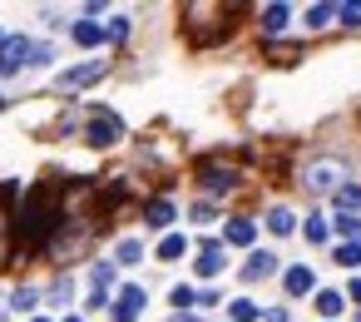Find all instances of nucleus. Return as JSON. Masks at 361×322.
<instances>
[{
	"label": "nucleus",
	"instance_id": "obj_37",
	"mask_svg": "<svg viewBox=\"0 0 361 322\" xmlns=\"http://www.w3.org/2000/svg\"><path fill=\"white\" fill-rule=\"evenodd\" d=\"M30 322H45V317H30Z\"/></svg>",
	"mask_w": 361,
	"mask_h": 322
},
{
	"label": "nucleus",
	"instance_id": "obj_16",
	"mask_svg": "<svg viewBox=\"0 0 361 322\" xmlns=\"http://www.w3.org/2000/svg\"><path fill=\"white\" fill-rule=\"evenodd\" d=\"M287 16H292V11L282 6V0H277V6H262V30H267V40H272V35L287 25Z\"/></svg>",
	"mask_w": 361,
	"mask_h": 322
},
{
	"label": "nucleus",
	"instance_id": "obj_1",
	"mask_svg": "<svg viewBox=\"0 0 361 322\" xmlns=\"http://www.w3.org/2000/svg\"><path fill=\"white\" fill-rule=\"evenodd\" d=\"M60 223H65V213H60V193L55 189L25 193V208H20V223H16V233H25V243H50V233Z\"/></svg>",
	"mask_w": 361,
	"mask_h": 322
},
{
	"label": "nucleus",
	"instance_id": "obj_3",
	"mask_svg": "<svg viewBox=\"0 0 361 322\" xmlns=\"http://www.w3.org/2000/svg\"><path fill=\"white\" fill-rule=\"evenodd\" d=\"M351 184V169H346V159H331V154H322V159H312L307 169H302V189L307 193H341Z\"/></svg>",
	"mask_w": 361,
	"mask_h": 322
},
{
	"label": "nucleus",
	"instance_id": "obj_6",
	"mask_svg": "<svg viewBox=\"0 0 361 322\" xmlns=\"http://www.w3.org/2000/svg\"><path fill=\"white\" fill-rule=\"evenodd\" d=\"M119 134H124V124H119V114H109V109H99V114L90 119V129H85V139H90L94 149H109Z\"/></svg>",
	"mask_w": 361,
	"mask_h": 322
},
{
	"label": "nucleus",
	"instance_id": "obj_15",
	"mask_svg": "<svg viewBox=\"0 0 361 322\" xmlns=\"http://www.w3.org/2000/svg\"><path fill=\"white\" fill-rule=\"evenodd\" d=\"M223 238H228L233 248H247V243L257 238V228H252L247 218H228V228H223Z\"/></svg>",
	"mask_w": 361,
	"mask_h": 322
},
{
	"label": "nucleus",
	"instance_id": "obj_26",
	"mask_svg": "<svg viewBox=\"0 0 361 322\" xmlns=\"http://www.w3.org/2000/svg\"><path fill=\"white\" fill-rule=\"evenodd\" d=\"M336 20L351 25V30H361V0H351V6H336Z\"/></svg>",
	"mask_w": 361,
	"mask_h": 322
},
{
	"label": "nucleus",
	"instance_id": "obj_33",
	"mask_svg": "<svg viewBox=\"0 0 361 322\" xmlns=\"http://www.w3.org/2000/svg\"><path fill=\"white\" fill-rule=\"evenodd\" d=\"M262 322H287V307H272V312H267Z\"/></svg>",
	"mask_w": 361,
	"mask_h": 322
},
{
	"label": "nucleus",
	"instance_id": "obj_30",
	"mask_svg": "<svg viewBox=\"0 0 361 322\" xmlns=\"http://www.w3.org/2000/svg\"><path fill=\"white\" fill-rule=\"evenodd\" d=\"M336 263H341V268H356V263H361V243H341V248H336Z\"/></svg>",
	"mask_w": 361,
	"mask_h": 322
},
{
	"label": "nucleus",
	"instance_id": "obj_35",
	"mask_svg": "<svg viewBox=\"0 0 361 322\" xmlns=\"http://www.w3.org/2000/svg\"><path fill=\"white\" fill-rule=\"evenodd\" d=\"M6 40H11V35H6V30H0V45H6Z\"/></svg>",
	"mask_w": 361,
	"mask_h": 322
},
{
	"label": "nucleus",
	"instance_id": "obj_34",
	"mask_svg": "<svg viewBox=\"0 0 361 322\" xmlns=\"http://www.w3.org/2000/svg\"><path fill=\"white\" fill-rule=\"evenodd\" d=\"M351 302H361V278H356V282H351Z\"/></svg>",
	"mask_w": 361,
	"mask_h": 322
},
{
	"label": "nucleus",
	"instance_id": "obj_23",
	"mask_svg": "<svg viewBox=\"0 0 361 322\" xmlns=\"http://www.w3.org/2000/svg\"><path fill=\"white\" fill-rule=\"evenodd\" d=\"M114 258H119V263L129 268V263H139V258H144V243H139V238H124V243L114 248Z\"/></svg>",
	"mask_w": 361,
	"mask_h": 322
},
{
	"label": "nucleus",
	"instance_id": "obj_8",
	"mask_svg": "<svg viewBox=\"0 0 361 322\" xmlns=\"http://www.w3.org/2000/svg\"><path fill=\"white\" fill-rule=\"evenodd\" d=\"M144 312V287H119V297H114V322H134Z\"/></svg>",
	"mask_w": 361,
	"mask_h": 322
},
{
	"label": "nucleus",
	"instance_id": "obj_21",
	"mask_svg": "<svg viewBox=\"0 0 361 322\" xmlns=\"http://www.w3.org/2000/svg\"><path fill=\"white\" fill-rule=\"evenodd\" d=\"M336 233H341L346 243H361V218H356V213H336Z\"/></svg>",
	"mask_w": 361,
	"mask_h": 322
},
{
	"label": "nucleus",
	"instance_id": "obj_11",
	"mask_svg": "<svg viewBox=\"0 0 361 322\" xmlns=\"http://www.w3.org/2000/svg\"><path fill=\"white\" fill-rule=\"evenodd\" d=\"M193 268H198V278H218V273H223V248H218V243H203Z\"/></svg>",
	"mask_w": 361,
	"mask_h": 322
},
{
	"label": "nucleus",
	"instance_id": "obj_18",
	"mask_svg": "<svg viewBox=\"0 0 361 322\" xmlns=\"http://www.w3.org/2000/svg\"><path fill=\"white\" fill-rule=\"evenodd\" d=\"M183 253H188V238H183V233H164L159 258H164V263H173V258H183Z\"/></svg>",
	"mask_w": 361,
	"mask_h": 322
},
{
	"label": "nucleus",
	"instance_id": "obj_24",
	"mask_svg": "<svg viewBox=\"0 0 361 322\" xmlns=\"http://www.w3.org/2000/svg\"><path fill=\"white\" fill-rule=\"evenodd\" d=\"M351 208H361V184H346L336 193V213H351Z\"/></svg>",
	"mask_w": 361,
	"mask_h": 322
},
{
	"label": "nucleus",
	"instance_id": "obj_4",
	"mask_svg": "<svg viewBox=\"0 0 361 322\" xmlns=\"http://www.w3.org/2000/svg\"><path fill=\"white\" fill-rule=\"evenodd\" d=\"M198 184H203L208 193H228V189H238V169L223 164V159H203V164H198Z\"/></svg>",
	"mask_w": 361,
	"mask_h": 322
},
{
	"label": "nucleus",
	"instance_id": "obj_7",
	"mask_svg": "<svg viewBox=\"0 0 361 322\" xmlns=\"http://www.w3.org/2000/svg\"><path fill=\"white\" fill-rule=\"evenodd\" d=\"M104 70H109V65H99V60H85V65L65 70L55 85H60V90H85V85H94V80H104Z\"/></svg>",
	"mask_w": 361,
	"mask_h": 322
},
{
	"label": "nucleus",
	"instance_id": "obj_32",
	"mask_svg": "<svg viewBox=\"0 0 361 322\" xmlns=\"http://www.w3.org/2000/svg\"><path fill=\"white\" fill-rule=\"evenodd\" d=\"M252 317H257V307H252L247 297H238V302H233V317H228V322H252Z\"/></svg>",
	"mask_w": 361,
	"mask_h": 322
},
{
	"label": "nucleus",
	"instance_id": "obj_29",
	"mask_svg": "<svg viewBox=\"0 0 361 322\" xmlns=\"http://www.w3.org/2000/svg\"><path fill=\"white\" fill-rule=\"evenodd\" d=\"M90 278H94V292H104V287L114 282V263H94V273H90Z\"/></svg>",
	"mask_w": 361,
	"mask_h": 322
},
{
	"label": "nucleus",
	"instance_id": "obj_36",
	"mask_svg": "<svg viewBox=\"0 0 361 322\" xmlns=\"http://www.w3.org/2000/svg\"><path fill=\"white\" fill-rule=\"evenodd\" d=\"M0 109H6V95H0Z\"/></svg>",
	"mask_w": 361,
	"mask_h": 322
},
{
	"label": "nucleus",
	"instance_id": "obj_28",
	"mask_svg": "<svg viewBox=\"0 0 361 322\" xmlns=\"http://www.w3.org/2000/svg\"><path fill=\"white\" fill-rule=\"evenodd\" d=\"M35 302H40V292H35V287H16V297H11V307H16V312H30Z\"/></svg>",
	"mask_w": 361,
	"mask_h": 322
},
{
	"label": "nucleus",
	"instance_id": "obj_17",
	"mask_svg": "<svg viewBox=\"0 0 361 322\" xmlns=\"http://www.w3.org/2000/svg\"><path fill=\"white\" fill-rule=\"evenodd\" d=\"M144 218H149L154 228H169V223H173V203H169V198H149Z\"/></svg>",
	"mask_w": 361,
	"mask_h": 322
},
{
	"label": "nucleus",
	"instance_id": "obj_25",
	"mask_svg": "<svg viewBox=\"0 0 361 322\" xmlns=\"http://www.w3.org/2000/svg\"><path fill=\"white\" fill-rule=\"evenodd\" d=\"M302 233H307V243H326V233H331V228H326V218H322V213H312Z\"/></svg>",
	"mask_w": 361,
	"mask_h": 322
},
{
	"label": "nucleus",
	"instance_id": "obj_14",
	"mask_svg": "<svg viewBox=\"0 0 361 322\" xmlns=\"http://www.w3.org/2000/svg\"><path fill=\"white\" fill-rule=\"evenodd\" d=\"M272 273H277V258H272V253H252V258L243 263V278H247V282H257V278H272Z\"/></svg>",
	"mask_w": 361,
	"mask_h": 322
},
{
	"label": "nucleus",
	"instance_id": "obj_27",
	"mask_svg": "<svg viewBox=\"0 0 361 322\" xmlns=\"http://www.w3.org/2000/svg\"><path fill=\"white\" fill-rule=\"evenodd\" d=\"M104 40H109V45H119V40H129V20H124V16H114V20L104 25Z\"/></svg>",
	"mask_w": 361,
	"mask_h": 322
},
{
	"label": "nucleus",
	"instance_id": "obj_5",
	"mask_svg": "<svg viewBox=\"0 0 361 322\" xmlns=\"http://www.w3.org/2000/svg\"><path fill=\"white\" fill-rule=\"evenodd\" d=\"M30 60H35V40H25V35H11L0 45V75H20Z\"/></svg>",
	"mask_w": 361,
	"mask_h": 322
},
{
	"label": "nucleus",
	"instance_id": "obj_38",
	"mask_svg": "<svg viewBox=\"0 0 361 322\" xmlns=\"http://www.w3.org/2000/svg\"><path fill=\"white\" fill-rule=\"evenodd\" d=\"M356 322H361V317H356Z\"/></svg>",
	"mask_w": 361,
	"mask_h": 322
},
{
	"label": "nucleus",
	"instance_id": "obj_31",
	"mask_svg": "<svg viewBox=\"0 0 361 322\" xmlns=\"http://www.w3.org/2000/svg\"><path fill=\"white\" fill-rule=\"evenodd\" d=\"M193 302H198V292H193L188 282H178V287H173V307L183 312V307H193Z\"/></svg>",
	"mask_w": 361,
	"mask_h": 322
},
{
	"label": "nucleus",
	"instance_id": "obj_20",
	"mask_svg": "<svg viewBox=\"0 0 361 322\" xmlns=\"http://www.w3.org/2000/svg\"><path fill=\"white\" fill-rule=\"evenodd\" d=\"M331 20H336V6H307V25L312 30H326Z\"/></svg>",
	"mask_w": 361,
	"mask_h": 322
},
{
	"label": "nucleus",
	"instance_id": "obj_13",
	"mask_svg": "<svg viewBox=\"0 0 361 322\" xmlns=\"http://www.w3.org/2000/svg\"><path fill=\"white\" fill-rule=\"evenodd\" d=\"M262 55H267L272 65H297V60H302V45H287V40H267V45H262Z\"/></svg>",
	"mask_w": 361,
	"mask_h": 322
},
{
	"label": "nucleus",
	"instance_id": "obj_19",
	"mask_svg": "<svg viewBox=\"0 0 361 322\" xmlns=\"http://www.w3.org/2000/svg\"><path fill=\"white\" fill-rule=\"evenodd\" d=\"M341 302H346V297H341V292H331V287H322V292H317V312H322L326 322L341 312Z\"/></svg>",
	"mask_w": 361,
	"mask_h": 322
},
{
	"label": "nucleus",
	"instance_id": "obj_12",
	"mask_svg": "<svg viewBox=\"0 0 361 322\" xmlns=\"http://www.w3.org/2000/svg\"><path fill=\"white\" fill-rule=\"evenodd\" d=\"M70 35H75V45H85V50L104 45V25H94V20H75V25H70Z\"/></svg>",
	"mask_w": 361,
	"mask_h": 322
},
{
	"label": "nucleus",
	"instance_id": "obj_10",
	"mask_svg": "<svg viewBox=\"0 0 361 322\" xmlns=\"http://www.w3.org/2000/svg\"><path fill=\"white\" fill-rule=\"evenodd\" d=\"M16 258V218H11V208L0 203V268H6Z\"/></svg>",
	"mask_w": 361,
	"mask_h": 322
},
{
	"label": "nucleus",
	"instance_id": "obj_2",
	"mask_svg": "<svg viewBox=\"0 0 361 322\" xmlns=\"http://www.w3.org/2000/svg\"><path fill=\"white\" fill-rule=\"evenodd\" d=\"M228 20H233V6H218V0H188L183 6V25L193 35V45H213L228 35Z\"/></svg>",
	"mask_w": 361,
	"mask_h": 322
},
{
	"label": "nucleus",
	"instance_id": "obj_9",
	"mask_svg": "<svg viewBox=\"0 0 361 322\" xmlns=\"http://www.w3.org/2000/svg\"><path fill=\"white\" fill-rule=\"evenodd\" d=\"M282 287H287L292 297H307V292L317 287V278H312V268H302V263H297V268H287V273H282Z\"/></svg>",
	"mask_w": 361,
	"mask_h": 322
},
{
	"label": "nucleus",
	"instance_id": "obj_22",
	"mask_svg": "<svg viewBox=\"0 0 361 322\" xmlns=\"http://www.w3.org/2000/svg\"><path fill=\"white\" fill-rule=\"evenodd\" d=\"M267 228H272V233L282 238V233H292V228H297V218H292L287 208H272V213H267Z\"/></svg>",
	"mask_w": 361,
	"mask_h": 322
}]
</instances>
